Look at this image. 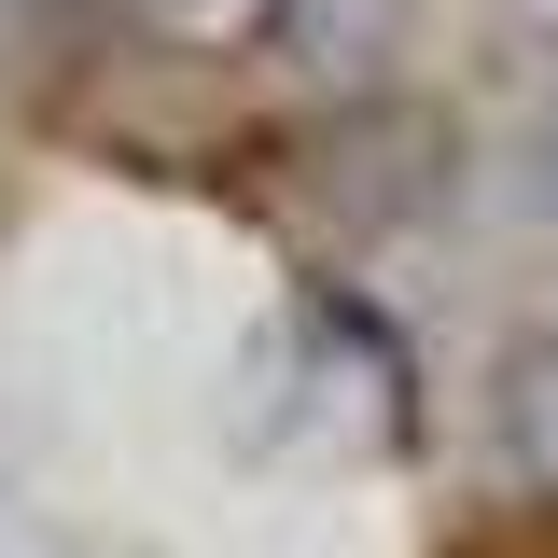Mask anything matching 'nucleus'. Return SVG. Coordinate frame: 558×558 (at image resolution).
<instances>
[{"label":"nucleus","mask_w":558,"mask_h":558,"mask_svg":"<svg viewBox=\"0 0 558 558\" xmlns=\"http://www.w3.org/2000/svg\"><path fill=\"white\" fill-rule=\"evenodd\" d=\"M502 461L558 502V336H517V349H502Z\"/></svg>","instance_id":"1"}]
</instances>
